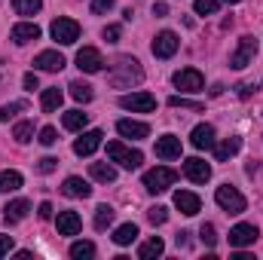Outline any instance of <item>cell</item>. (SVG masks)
<instances>
[{"label":"cell","instance_id":"6da1fadb","mask_svg":"<svg viewBox=\"0 0 263 260\" xmlns=\"http://www.w3.org/2000/svg\"><path fill=\"white\" fill-rule=\"evenodd\" d=\"M141 80H144V70L138 65V59H132V55H120V59L110 65V86H117V89L135 86V83H141Z\"/></svg>","mask_w":263,"mask_h":260},{"label":"cell","instance_id":"f907efd6","mask_svg":"<svg viewBox=\"0 0 263 260\" xmlns=\"http://www.w3.org/2000/svg\"><path fill=\"white\" fill-rule=\"evenodd\" d=\"M227 3H242V0H227Z\"/></svg>","mask_w":263,"mask_h":260},{"label":"cell","instance_id":"d590c367","mask_svg":"<svg viewBox=\"0 0 263 260\" xmlns=\"http://www.w3.org/2000/svg\"><path fill=\"white\" fill-rule=\"evenodd\" d=\"M31 135H34V123H18V126L12 129V138H15L18 144H28Z\"/></svg>","mask_w":263,"mask_h":260},{"label":"cell","instance_id":"d6986e66","mask_svg":"<svg viewBox=\"0 0 263 260\" xmlns=\"http://www.w3.org/2000/svg\"><path fill=\"white\" fill-rule=\"evenodd\" d=\"M28 211H31V202L28 199H12L3 208V217H6V224H18V220L28 217Z\"/></svg>","mask_w":263,"mask_h":260},{"label":"cell","instance_id":"ffe728a7","mask_svg":"<svg viewBox=\"0 0 263 260\" xmlns=\"http://www.w3.org/2000/svg\"><path fill=\"white\" fill-rule=\"evenodd\" d=\"M62 193L70 196V199H89L92 196V187L83 181V178H77V175H70L65 184H62Z\"/></svg>","mask_w":263,"mask_h":260},{"label":"cell","instance_id":"8fae6325","mask_svg":"<svg viewBox=\"0 0 263 260\" xmlns=\"http://www.w3.org/2000/svg\"><path fill=\"white\" fill-rule=\"evenodd\" d=\"M77 67H80L83 73H98V70L104 67V59H101V52H98V49L83 46V49L77 52Z\"/></svg>","mask_w":263,"mask_h":260},{"label":"cell","instance_id":"603a6c76","mask_svg":"<svg viewBox=\"0 0 263 260\" xmlns=\"http://www.w3.org/2000/svg\"><path fill=\"white\" fill-rule=\"evenodd\" d=\"M242 150V138H223L220 144H214V156H217V162H227V159H233L236 153Z\"/></svg>","mask_w":263,"mask_h":260},{"label":"cell","instance_id":"9a60e30c","mask_svg":"<svg viewBox=\"0 0 263 260\" xmlns=\"http://www.w3.org/2000/svg\"><path fill=\"white\" fill-rule=\"evenodd\" d=\"M156 156H159V159H178V156H181V138L162 135V138L156 141Z\"/></svg>","mask_w":263,"mask_h":260},{"label":"cell","instance_id":"cb8c5ba5","mask_svg":"<svg viewBox=\"0 0 263 260\" xmlns=\"http://www.w3.org/2000/svg\"><path fill=\"white\" fill-rule=\"evenodd\" d=\"M62 101H65V95H62V89H59V86H52V89H43V98H40V107H43L46 114H52V110H59V107H62Z\"/></svg>","mask_w":263,"mask_h":260},{"label":"cell","instance_id":"1f68e13d","mask_svg":"<svg viewBox=\"0 0 263 260\" xmlns=\"http://www.w3.org/2000/svg\"><path fill=\"white\" fill-rule=\"evenodd\" d=\"M12 9L18 15H34V12L43 9V0H12Z\"/></svg>","mask_w":263,"mask_h":260},{"label":"cell","instance_id":"d6a6232c","mask_svg":"<svg viewBox=\"0 0 263 260\" xmlns=\"http://www.w3.org/2000/svg\"><path fill=\"white\" fill-rule=\"evenodd\" d=\"M70 257L73 260L95 257V245H92V242H73V245H70Z\"/></svg>","mask_w":263,"mask_h":260},{"label":"cell","instance_id":"e0dca14e","mask_svg":"<svg viewBox=\"0 0 263 260\" xmlns=\"http://www.w3.org/2000/svg\"><path fill=\"white\" fill-rule=\"evenodd\" d=\"M34 67L55 73V70H62V67H65V55H62V52H55V49H46V52H40V55L34 59Z\"/></svg>","mask_w":263,"mask_h":260},{"label":"cell","instance_id":"30bf717a","mask_svg":"<svg viewBox=\"0 0 263 260\" xmlns=\"http://www.w3.org/2000/svg\"><path fill=\"white\" fill-rule=\"evenodd\" d=\"M254 55H257V40H254V37H242V40H239V49H236L233 59H230V65L233 67H248L254 62Z\"/></svg>","mask_w":263,"mask_h":260},{"label":"cell","instance_id":"836d02e7","mask_svg":"<svg viewBox=\"0 0 263 260\" xmlns=\"http://www.w3.org/2000/svg\"><path fill=\"white\" fill-rule=\"evenodd\" d=\"M25 107H28L25 101H9V104H3V107H0V123H9V120H12L18 110H25Z\"/></svg>","mask_w":263,"mask_h":260},{"label":"cell","instance_id":"83f0119b","mask_svg":"<svg viewBox=\"0 0 263 260\" xmlns=\"http://www.w3.org/2000/svg\"><path fill=\"white\" fill-rule=\"evenodd\" d=\"M18 187H22V175H18V172H12V169L0 172V193H12V190H18Z\"/></svg>","mask_w":263,"mask_h":260},{"label":"cell","instance_id":"7c38bea8","mask_svg":"<svg viewBox=\"0 0 263 260\" xmlns=\"http://www.w3.org/2000/svg\"><path fill=\"white\" fill-rule=\"evenodd\" d=\"M101 138H104V135H101L98 129L83 132V135L73 141V153H77V156H92V153L101 147Z\"/></svg>","mask_w":263,"mask_h":260},{"label":"cell","instance_id":"c3c4849f","mask_svg":"<svg viewBox=\"0 0 263 260\" xmlns=\"http://www.w3.org/2000/svg\"><path fill=\"white\" fill-rule=\"evenodd\" d=\"M236 89H239V98H251V86L248 83H239Z\"/></svg>","mask_w":263,"mask_h":260},{"label":"cell","instance_id":"4dcf8cb0","mask_svg":"<svg viewBox=\"0 0 263 260\" xmlns=\"http://www.w3.org/2000/svg\"><path fill=\"white\" fill-rule=\"evenodd\" d=\"M114 224V208L110 205H98L95 208V230H107Z\"/></svg>","mask_w":263,"mask_h":260},{"label":"cell","instance_id":"d4e9b609","mask_svg":"<svg viewBox=\"0 0 263 260\" xmlns=\"http://www.w3.org/2000/svg\"><path fill=\"white\" fill-rule=\"evenodd\" d=\"M89 172H92V178L101 181V184H114V181H117V169H114L110 162H92Z\"/></svg>","mask_w":263,"mask_h":260},{"label":"cell","instance_id":"2e32d148","mask_svg":"<svg viewBox=\"0 0 263 260\" xmlns=\"http://www.w3.org/2000/svg\"><path fill=\"white\" fill-rule=\"evenodd\" d=\"M175 208L181 211V214H187V217H193L199 214V208H202V202H199L196 193H187V190H178L175 193Z\"/></svg>","mask_w":263,"mask_h":260},{"label":"cell","instance_id":"9c48e42d","mask_svg":"<svg viewBox=\"0 0 263 260\" xmlns=\"http://www.w3.org/2000/svg\"><path fill=\"white\" fill-rule=\"evenodd\" d=\"M175 86H178L181 92H202L205 77L199 73L196 67H184V70H178V73H175Z\"/></svg>","mask_w":263,"mask_h":260},{"label":"cell","instance_id":"ab89813d","mask_svg":"<svg viewBox=\"0 0 263 260\" xmlns=\"http://www.w3.org/2000/svg\"><path fill=\"white\" fill-rule=\"evenodd\" d=\"M37 141H40L43 147H52V144L59 141V132L52 129V126H43V129H40V138H37Z\"/></svg>","mask_w":263,"mask_h":260},{"label":"cell","instance_id":"f6af8a7d","mask_svg":"<svg viewBox=\"0 0 263 260\" xmlns=\"http://www.w3.org/2000/svg\"><path fill=\"white\" fill-rule=\"evenodd\" d=\"M37 217H40V220H49V217H52V205H49V202H40Z\"/></svg>","mask_w":263,"mask_h":260},{"label":"cell","instance_id":"b9f144b4","mask_svg":"<svg viewBox=\"0 0 263 260\" xmlns=\"http://www.w3.org/2000/svg\"><path fill=\"white\" fill-rule=\"evenodd\" d=\"M114 3H117V0H92V12H95V15L110 12V9H114Z\"/></svg>","mask_w":263,"mask_h":260},{"label":"cell","instance_id":"7bdbcfd3","mask_svg":"<svg viewBox=\"0 0 263 260\" xmlns=\"http://www.w3.org/2000/svg\"><path fill=\"white\" fill-rule=\"evenodd\" d=\"M120 34H123V31H120V25H107V28H104V40H107V43H117V40H120Z\"/></svg>","mask_w":263,"mask_h":260},{"label":"cell","instance_id":"60d3db41","mask_svg":"<svg viewBox=\"0 0 263 260\" xmlns=\"http://www.w3.org/2000/svg\"><path fill=\"white\" fill-rule=\"evenodd\" d=\"M55 165H59V159H55V156H43V159L37 162V172H40V175H52V172H55Z\"/></svg>","mask_w":263,"mask_h":260},{"label":"cell","instance_id":"ac0fdd59","mask_svg":"<svg viewBox=\"0 0 263 260\" xmlns=\"http://www.w3.org/2000/svg\"><path fill=\"white\" fill-rule=\"evenodd\" d=\"M117 132H120L123 138L141 141V138L150 135V126H147V123H138V120H120V123H117Z\"/></svg>","mask_w":263,"mask_h":260},{"label":"cell","instance_id":"8d00e7d4","mask_svg":"<svg viewBox=\"0 0 263 260\" xmlns=\"http://www.w3.org/2000/svg\"><path fill=\"white\" fill-rule=\"evenodd\" d=\"M168 107H187V110H205L199 101H190V98H181V95H172L168 98Z\"/></svg>","mask_w":263,"mask_h":260},{"label":"cell","instance_id":"3957f363","mask_svg":"<svg viewBox=\"0 0 263 260\" xmlns=\"http://www.w3.org/2000/svg\"><path fill=\"white\" fill-rule=\"evenodd\" d=\"M107 156H110V162H117V165H123V169H129V172L144 162V153L126 147L123 141H110V144H107Z\"/></svg>","mask_w":263,"mask_h":260},{"label":"cell","instance_id":"f35d334b","mask_svg":"<svg viewBox=\"0 0 263 260\" xmlns=\"http://www.w3.org/2000/svg\"><path fill=\"white\" fill-rule=\"evenodd\" d=\"M220 6V0H196V12L199 15H214Z\"/></svg>","mask_w":263,"mask_h":260},{"label":"cell","instance_id":"ba28073f","mask_svg":"<svg viewBox=\"0 0 263 260\" xmlns=\"http://www.w3.org/2000/svg\"><path fill=\"white\" fill-rule=\"evenodd\" d=\"M257 227L254 224H236L233 230H230V245L233 248H248V245H254L257 242Z\"/></svg>","mask_w":263,"mask_h":260},{"label":"cell","instance_id":"5b68a950","mask_svg":"<svg viewBox=\"0 0 263 260\" xmlns=\"http://www.w3.org/2000/svg\"><path fill=\"white\" fill-rule=\"evenodd\" d=\"M49 34H52V40H55V43L70 46V43H77V40H80V25H77L73 18H55V22H52V28H49Z\"/></svg>","mask_w":263,"mask_h":260},{"label":"cell","instance_id":"f546056e","mask_svg":"<svg viewBox=\"0 0 263 260\" xmlns=\"http://www.w3.org/2000/svg\"><path fill=\"white\" fill-rule=\"evenodd\" d=\"M67 89H70V95H73L77 101H83V104H86V101H92V95H95V92H92V86H89V83H83V80H73Z\"/></svg>","mask_w":263,"mask_h":260},{"label":"cell","instance_id":"8992f818","mask_svg":"<svg viewBox=\"0 0 263 260\" xmlns=\"http://www.w3.org/2000/svg\"><path fill=\"white\" fill-rule=\"evenodd\" d=\"M120 107L132 110V114H153L156 110V98L150 92H132V95L120 98Z\"/></svg>","mask_w":263,"mask_h":260},{"label":"cell","instance_id":"e575fe53","mask_svg":"<svg viewBox=\"0 0 263 260\" xmlns=\"http://www.w3.org/2000/svg\"><path fill=\"white\" fill-rule=\"evenodd\" d=\"M147 220H150L153 227H159V224H165V220H168V208H165V205H153V208L147 211Z\"/></svg>","mask_w":263,"mask_h":260},{"label":"cell","instance_id":"4316f807","mask_svg":"<svg viewBox=\"0 0 263 260\" xmlns=\"http://www.w3.org/2000/svg\"><path fill=\"white\" fill-rule=\"evenodd\" d=\"M62 123H65V129H70V132H83L86 123H89V114H83V110H67L65 117H62Z\"/></svg>","mask_w":263,"mask_h":260},{"label":"cell","instance_id":"52a82bcc","mask_svg":"<svg viewBox=\"0 0 263 260\" xmlns=\"http://www.w3.org/2000/svg\"><path fill=\"white\" fill-rule=\"evenodd\" d=\"M178 46H181L178 34H175V31H162V34H156V40H153V55H156V59H172V55L178 52Z\"/></svg>","mask_w":263,"mask_h":260},{"label":"cell","instance_id":"7dc6e473","mask_svg":"<svg viewBox=\"0 0 263 260\" xmlns=\"http://www.w3.org/2000/svg\"><path fill=\"white\" fill-rule=\"evenodd\" d=\"M153 15H156V18L168 15V6H165V3H156V6H153Z\"/></svg>","mask_w":263,"mask_h":260},{"label":"cell","instance_id":"74e56055","mask_svg":"<svg viewBox=\"0 0 263 260\" xmlns=\"http://www.w3.org/2000/svg\"><path fill=\"white\" fill-rule=\"evenodd\" d=\"M199 239H202L208 248H214V245H217V233H214V224H202V230H199Z\"/></svg>","mask_w":263,"mask_h":260},{"label":"cell","instance_id":"44dd1931","mask_svg":"<svg viewBox=\"0 0 263 260\" xmlns=\"http://www.w3.org/2000/svg\"><path fill=\"white\" fill-rule=\"evenodd\" d=\"M55 227H59V236H77L80 227H83V220H80L77 211H62L59 220H55Z\"/></svg>","mask_w":263,"mask_h":260},{"label":"cell","instance_id":"5bb4252c","mask_svg":"<svg viewBox=\"0 0 263 260\" xmlns=\"http://www.w3.org/2000/svg\"><path fill=\"white\" fill-rule=\"evenodd\" d=\"M9 37H12V43L25 46V43H31V40H40V28H37L34 22H22V25H15V28L9 31Z\"/></svg>","mask_w":263,"mask_h":260},{"label":"cell","instance_id":"ee69618b","mask_svg":"<svg viewBox=\"0 0 263 260\" xmlns=\"http://www.w3.org/2000/svg\"><path fill=\"white\" fill-rule=\"evenodd\" d=\"M22 83H25V92H34V89H40V80H37V73H25V77H22Z\"/></svg>","mask_w":263,"mask_h":260},{"label":"cell","instance_id":"f1b7e54d","mask_svg":"<svg viewBox=\"0 0 263 260\" xmlns=\"http://www.w3.org/2000/svg\"><path fill=\"white\" fill-rule=\"evenodd\" d=\"M138 239V227L135 224H123V227H117V233H114V242L117 245H132Z\"/></svg>","mask_w":263,"mask_h":260},{"label":"cell","instance_id":"484cf974","mask_svg":"<svg viewBox=\"0 0 263 260\" xmlns=\"http://www.w3.org/2000/svg\"><path fill=\"white\" fill-rule=\"evenodd\" d=\"M162 251H165V242H162L159 236H153V239H147V242L138 248V257L141 260H153V257H159Z\"/></svg>","mask_w":263,"mask_h":260},{"label":"cell","instance_id":"681fc988","mask_svg":"<svg viewBox=\"0 0 263 260\" xmlns=\"http://www.w3.org/2000/svg\"><path fill=\"white\" fill-rule=\"evenodd\" d=\"M190 245V233L184 230V233H178V248H187Z\"/></svg>","mask_w":263,"mask_h":260},{"label":"cell","instance_id":"277c9868","mask_svg":"<svg viewBox=\"0 0 263 260\" xmlns=\"http://www.w3.org/2000/svg\"><path fill=\"white\" fill-rule=\"evenodd\" d=\"M214 199H217V205L227 211V214H242L245 208H248V202H245V196L239 193L236 187H230V184H223V187H217V193H214Z\"/></svg>","mask_w":263,"mask_h":260},{"label":"cell","instance_id":"4fadbf2b","mask_svg":"<svg viewBox=\"0 0 263 260\" xmlns=\"http://www.w3.org/2000/svg\"><path fill=\"white\" fill-rule=\"evenodd\" d=\"M184 175H187L193 184H205V181L211 178V165H208L205 159H199V156H190V159H184Z\"/></svg>","mask_w":263,"mask_h":260},{"label":"cell","instance_id":"7a4b0ae2","mask_svg":"<svg viewBox=\"0 0 263 260\" xmlns=\"http://www.w3.org/2000/svg\"><path fill=\"white\" fill-rule=\"evenodd\" d=\"M175 181H178V172L168 169V165H156V169H150V172L144 175V187H147V193H165Z\"/></svg>","mask_w":263,"mask_h":260},{"label":"cell","instance_id":"7402d4cb","mask_svg":"<svg viewBox=\"0 0 263 260\" xmlns=\"http://www.w3.org/2000/svg\"><path fill=\"white\" fill-rule=\"evenodd\" d=\"M190 144H193L196 150H211V147H214V126H208V123L196 126L193 135H190Z\"/></svg>","mask_w":263,"mask_h":260},{"label":"cell","instance_id":"bcb514c9","mask_svg":"<svg viewBox=\"0 0 263 260\" xmlns=\"http://www.w3.org/2000/svg\"><path fill=\"white\" fill-rule=\"evenodd\" d=\"M12 251V236H0V257Z\"/></svg>","mask_w":263,"mask_h":260}]
</instances>
